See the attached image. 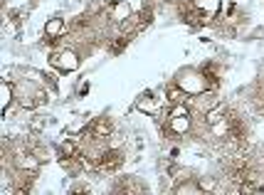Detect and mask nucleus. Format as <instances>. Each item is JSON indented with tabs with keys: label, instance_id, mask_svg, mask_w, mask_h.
Instances as JSON below:
<instances>
[{
	"label": "nucleus",
	"instance_id": "obj_4",
	"mask_svg": "<svg viewBox=\"0 0 264 195\" xmlns=\"http://www.w3.org/2000/svg\"><path fill=\"white\" fill-rule=\"evenodd\" d=\"M62 32H65V22H62L60 17H55V20H50V22L45 25V35H47V37H52V40H55V37H60Z\"/></svg>",
	"mask_w": 264,
	"mask_h": 195
},
{
	"label": "nucleus",
	"instance_id": "obj_2",
	"mask_svg": "<svg viewBox=\"0 0 264 195\" xmlns=\"http://www.w3.org/2000/svg\"><path fill=\"white\" fill-rule=\"evenodd\" d=\"M195 10L202 15V20H212L220 10V0H195Z\"/></svg>",
	"mask_w": 264,
	"mask_h": 195
},
{
	"label": "nucleus",
	"instance_id": "obj_5",
	"mask_svg": "<svg viewBox=\"0 0 264 195\" xmlns=\"http://www.w3.org/2000/svg\"><path fill=\"white\" fill-rule=\"evenodd\" d=\"M168 101L178 106V104H188V97H185V92H183V89L171 87V89H168Z\"/></svg>",
	"mask_w": 264,
	"mask_h": 195
},
{
	"label": "nucleus",
	"instance_id": "obj_3",
	"mask_svg": "<svg viewBox=\"0 0 264 195\" xmlns=\"http://www.w3.org/2000/svg\"><path fill=\"white\" fill-rule=\"evenodd\" d=\"M111 121L104 116V119H96V121H91V126H89V133H91V138H109L111 136Z\"/></svg>",
	"mask_w": 264,
	"mask_h": 195
},
{
	"label": "nucleus",
	"instance_id": "obj_1",
	"mask_svg": "<svg viewBox=\"0 0 264 195\" xmlns=\"http://www.w3.org/2000/svg\"><path fill=\"white\" fill-rule=\"evenodd\" d=\"M121 163H124V156H121L119 151H106V153H101V158L96 161V168H99V171H119Z\"/></svg>",
	"mask_w": 264,
	"mask_h": 195
},
{
	"label": "nucleus",
	"instance_id": "obj_6",
	"mask_svg": "<svg viewBox=\"0 0 264 195\" xmlns=\"http://www.w3.org/2000/svg\"><path fill=\"white\" fill-rule=\"evenodd\" d=\"M114 17H116V20H121V22H126V20L131 17V7H129L126 2H119V5L114 7Z\"/></svg>",
	"mask_w": 264,
	"mask_h": 195
},
{
	"label": "nucleus",
	"instance_id": "obj_9",
	"mask_svg": "<svg viewBox=\"0 0 264 195\" xmlns=\"http://www.w3.org/2000/svg\"><path fill=\"white\" fill-rule=\"evenodd\" d=\"M178 195H200V188L195 183H185V186L178 188Z\"/></svg>",
	"mask_w": 264,
	"mask_h": 195
},
{
	"label": "nucleus",
	"instance_id": "obj_8",
	"mask_svg": "<svg viewBox=\"0 0 264 195\" xmlns=\"http://www.w3.org/2000/svg\"><path fill=\"white\" fill-rule=\"evenodd\" d=\"M2 97H5V99H2V111L7 114V106H10V101H12V89H10V82H7V79L2 82Z\"/></svg>",
	"mask_w": 264,
	"mask_h": 195
},
{
	"label": "nucleus",
	"instance_id": "obj_10",
	"mask_svg": "<svg viewBox=\"0 0 264 195\" xmlns=\"http://www.w3.org/2000/svg\"><path fill=\"white\" fill-rule=\"evenodd\" d=\"M72 195H79V193H72Z\"/></svg>",
	"mask_w": 264,
	"mask_h": 195
},
{
	"label": "nucleus",
	"instance_id": "obj_7",
	"mask_svg": "<svg viewBox=\"0 0 264 195\" xmlns=\"http://www.w3.org/2000/svg\"><path fill=\"white\" fill-rule=\"evenodd\" d=\"M126 45H129V37H126V35H121V37L111 40L109 50H111V55H119V52H124V47H126Z\"/></svg>",
	"mask_w": 264,
	"mask_h": 195
}]
</instances>
